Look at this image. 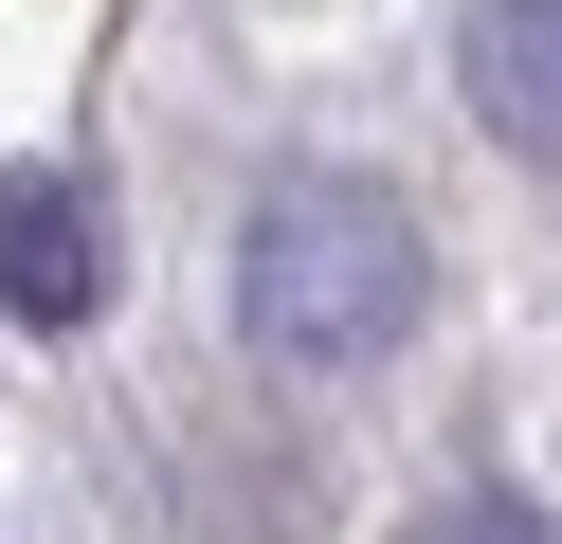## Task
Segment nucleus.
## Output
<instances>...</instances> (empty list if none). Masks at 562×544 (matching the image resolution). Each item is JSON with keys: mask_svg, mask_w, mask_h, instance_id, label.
<instances>
[{"mask_svg": "<svg viewBox=\"0 0 562 544\" xmlns=\"http://www.w3.org/2000/svg\"><path fill=\"white\" fill-rule=\"evenodd\" d=\"M236 326H255V363H308V381L381 363L417 326V218L381 200V181H345V164L272 181V200L236 218Z\"/></svg>", "mask_w": 562, "mask_h": 544, "instance_id": "f257e3e1", "label": "nucleus"}, {"mask_svg": "<svg viewBox=\"0 0 562 544\" xmlns=\"http://www.w3.org/2000/svg\"><path fill=\"white\" fill-rule=\"evenodd\" d=\"M400 544H544V526H526V508H508V490H453V508H417V526H400Z\"/></svg>", "mask_w": 562, "mask_h": 544, "instance_id": "20e7f679", "label": "nucleus"}, {"mask_svg": "<svg viewBox=\"0 0 562 544\" xmlns=\"http://www.w3.org/2000/svg\"><path fill=\"white\" fill-rule=\"evenodd\" d=\"M91 200H74V164H0V309L19 326H91Z\"/></svg>", "mask_w": 562, "mask_h": 544, "instance_id": "f03ea898", "label": "nucleus"}, {"mask_svg": "<svg viewBox=\"0 0 562 544\" xmlns=\"http://www.w3.org/2000/svg\"><path fill=\"white\" fill-rule=\"evenodd\" d=\"M453 73H472L490 145H526V164H562V0H472V36H453Z\"/></svg>", "mask_w": 562, "mask_h": 544, "instance_id": "7ed1b4c3", "label": "nucleus"}]
</instances>
